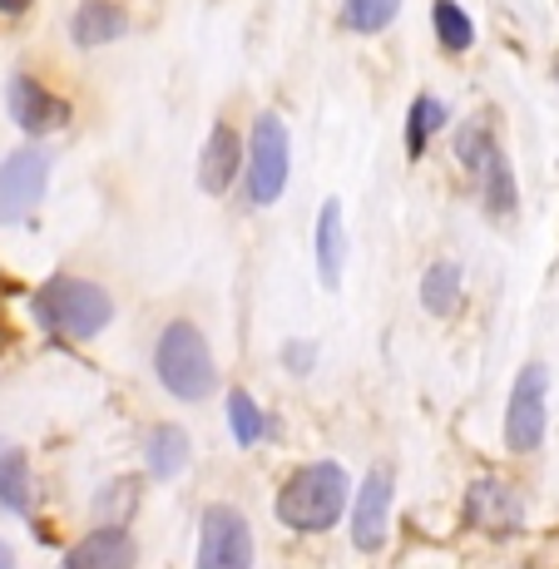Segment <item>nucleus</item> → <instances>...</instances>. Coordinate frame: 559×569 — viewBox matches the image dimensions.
Here are the masks:
<instances>
[{
	"label": "nucleus",
	"instance_id": "nucleus-1",
	"mask_svg": "<svg viewBox=\"0 0 559 569\" xmlns=\"http://www.w3.org/2000/svg\"><path fill=\"white\" fill-rule=\"evenodd\" d=\"M347 510V470L337 461H312L302 466L288 486L278 490V520L288 530L317 535V530H332Z\"/></svg>",
	"mask_w": 559,
	"mask_h": 569
},
{
	"label": "nucleus",
	"instance_id": "nucleus-2",
	"mask_svg": "<svg viewBox=\"0 0 559 569\" xmlns=\"http://www.w3.org/2000/svg\"><path fill=\"white\" fill-rule=\"evenodd\" d=\"M36 317L50 327V332L74 337V342H90V337H100L109 327L114 302H109V292L100 282L60 272V278H50L46 288L36 292Z\"/></svg>",
	"mask_w": 559,
	"mask_h": 569
},
{
	"label": "nucleus",
	"instance_id": "nucleus-3",
	"mask_svg": "<svg viewBox=\"0 0 559 569\" xmlns=\"http://www.w3.org/2000/svg\"><path fill=\"white\" fill-rule=\"evenodd\" d=\"M153 371L169 387V397L179 401H203L213 397L218 387V367L213 352H208V337L193 322H169L159 332V347H153Z\"/></svg>",
	"mask_w": 559,
	"mask_h": 569
},
{
	"label": "nucleus",
	"instance_id": "nucleus-4",
	"mask_svg": "<svg viewBox=\"0 0 559 569\" xmlns=\"http://www.w3.org/2000/svg\"><path fill=\"white\" fill-rule=\"evenodd\" d=\"M545 426H550V371H545V362H530L515 377L506 401V446L515 456L540 451Z\"/></svg>",
	"mask_w": 559,
	"mask_h": 569
},
{
	"label": "nucleus",
	"instance_id": "nucleus-5",
	"mask_svg": "<svg viewBox=\"0 0 559 569\" xmlns=\"http://www.w3.org/2000/svg\"><path fill=\"white\" fill-rule=\"evenodd\" d=\"M292 149H288V124L278 114H258L253 139H248V199L258 208L278 203L288 189Z\"/></svg>",
	"mask_w": 559,
	"mask_h": 569
},
{
	"label": "nucleus",
	"instance_id": "nucleus-6",
	"mask_svg": "<svg viewBox=\"0 0 559 569\" xmlns=\"http://www.w3.org/2000/svg\"><path fill=\"white\" fill-rule=\"evenodd\" d=\"M193 569H253V530L233 506H208L199 525V565Z\"/></svg>",
	"mask_w": 559,
	"mask_h": 569
},
{
	"label": "nucleus",
	"instance_id": "nucleus-7",
	"mask_svg": "<svg viewBox=\"0 0 559 569\" xmlns=\"http://www.w3.org/2000/svg\"><path fill=\"white\" fill-rule=\"evenodd\" d=\"M46 179H50L46 149H20V154L0 163V223H16V218H26L46 199Z\"/></svg>",
	"mask_w": 559,
	"mask_h": 569
},
{
	"label": "nucleus",
	"instance_id": "nucleus-8",
	"mask_svg": "<svg viewBox=\"0 0 559 569\" xmlns=\"http://www.w3.org/2000/svg\"><path fill=\"white\" fill-rule=\"evenodd\" d=\"M391 496H397V480H391V466H371L367 480L357 490L352 506V545L357 550H381L387 545V520H391Z\"/></svg>",
	"mask_w": 559,
	"mask_h": 569
},
{
	"label": "nucleus",
	"instance_id": "nucleus-9",
	"mask_svg": "<svg viewBox=\"0 0 559 569\" xmlns=\"http://www.w3.org/2000/svg\"><path fill=\"white\" fill-rule=\"evenodd\" d=\"M6 100H10V119H16L26 134H50V129H60L64 119H70V104H64L60 94H50L36 74H10Z\"/></svg>",
	"mask_w": 559,
	"mask_h": 569
},
{
	"label": "nucleus",
	"instance_id": "nucleus-10",
	"mask_svg": "<svg viewBox=\"0 0 559 569\" xmlns=\"http://www.w3.org/2000/svg\"><path fill=\"white\" fill-rule=\"evenodd\" d=\"M134 560H139V550L124 525H100L94 535H84L80 545L64 550L60 569H134Z\"/></svg>",
	"mask_w": 559,
	"mask_h": 569
},
{
	"label": "nucleus",
	"instance_id": "nucleus-11",
	"mask_svg": "<svg viewBox=\"0 0 559 569\" xmlns=\"http://www.w3.org/2000/svg\"><path fill=\"white\" fill-rule=\"evenodd\" d=\"M238 159H243V139H238L233 124H223L218 119L213 129H208V144L199 154V189L203 193H228V183L238 179Z\"/></svg>",
	"mask_w": 559,
	"mask_h": 569
},
{
	"label": "nucleus",
	"instance_id": "nucleus-12",
	"mask_svg": "<svg viewBox=\"0 0 559 569\" xmlns=\"http://www.w3.org/2000/svg\"><path fill=\"white\" fill-rule=\"evenodd\" d=\"M466 516H470V525H480V530L506 535L520 525V500H515L500 480H476L466 496Z\"/></svg>",
	"mask_w": 559,
	"mask_h": 569
},
{
	"label": "nucleus",
	"instance_id": "nucleus-13",
	"mask_svg": "<svg viewBox=\"0 0 559 569\" xmlns=\"http://www.w3.org/2000/svg\"><path fill=\"white\" fill-rule=\"evenodd\" d=\"M317 272H322L327 288H337L342 282V262H347V228H342V203L327 199L322 213H317Z\"/></svg>",
	"mask_w": 559,
	"mask_h": 569
},
{
	"label": "nucleus",
	"instance_id": "nucleus-14",
	"mask_svg": "<svg viewBox=\"0 0 559 569\" xmlns=\"http://www.w3.org/2000/svg\"><path fill=\"white\" fill-rule=\"evenodd\" d=\"M476 189H480V199H486L490 218H510L515 213V173H510V163H506V154H500L496 144H490L486 159L476 163Z\"/></svg>",
	"mask_w": 559,
	"mask_h": 569
},
{
	"label": "nucleus",
	"instance_id": "nucleus-15",
	"mask_svg": "<svg viewBox=\"0 0 559 569\" xmlns=\"http://www.w3.org/2000/svg\"><path fill=\"white\" fill-rule=\"evenodd\" d=\"M124 26L129 20L114 0H84L70 20V36H74V46H109V40L124 36Z\"/></svg>",
	"mask_w": 559,
	"mask_h": 569
},
{
	"label": "nucleus",
	"instance_id": "nucleus-16",
	"mask_svg": "<svg viewBox=\"0 0 559 569\" xmlns=\"http://www.w3.org/2000/svg\"><path fill=\"white\" fill-rule=\"evenodd\" d=\"M183 466H189V436H183V426H153V436H149V470L159 480H173Z\"/></svg>",
	"mask_w": 559,
	"mask_h": 569
},
{
	"label": "nucleus",
	"instance_id": "nucleus-17",
	"mask_svg": "<svg viewBox=\"0 0 559 569\" xmlns=\"http://www.w3.org/2000/svg\"><path fill=\"white\" fill-rule=\"evenodd\" d=\"M421 308L436 312V317H446V312L460 308V268H456V262H431V268H426Z\"/></svg>",
	"mask_w": 559,
	"mask_h": 569
},
{
	"label": "nucleus",
	"instance_id": "nucleus-18",
	"mask_svg": "<svg viewBox=\"0 0 559 569\" xmlns=\"http://www.w3.org/2000/svg\"><path fill=\"white\" fill-rule=\"evenodd\" d=\"M0 506L10 516H26L30 510V466H26V451H16V446L0 451Z\"/></svg>",
	"mask_w": 559,
	"mask_h": 569
},
{
	"label": "nucleus",
	"instance_id": "nucleus-19",
	"mask_svg": "<svg viewBox=\"0 0 559 569\" xmlns=\"http://www.w3.org/2000/svg\"><path fill=\"white\" fill-rule=\"evenodd\" d=\"M431 20H436V36H441V46L451 50V54L476 46V20H470L466 10L456 6V0H436V6H431Z\"/></svg>",
	"mask_w": 559,
	"mask_h": 569
},
{
	"label": "nucleus",
	"instance_id": "nucleus-20",
	"mask_svg": "<svg viewBox=\"0 0 559 569\" xmlns=\"http://www.w3.org/2000/svg\"><path fill=\"white\" fill-rule=\"evenodd\" d=\"M446 124V104L431 100V94H421V100L411 104V119H407V154L421 159L426 144H431V134Z\"/></svg>",
	"mask_w": 559,
	"mask_h": 569
},
{
	"label": "nucleus",
	"instance_id": "nucleus-21",
	"mask_svg": "<svg viewBox=\"0 0 559 569\" xmlns=\"http://www.w3.org/2000/svg\"><path fill=\"white\" fill-rule=\"evenodd\" d=\"M401 0H347L342 6V20L347 30H357V36H381V30L397 20Z\"/></svg>",
	"mask_w": 559,
	"mask_h": 569
},
{
	"label": "nucleus",
	"instance_id": "nucleus-22",
	"mask_svg": "<svg viewBox=\"0 0 559 569\" xmlns=\"http://www.w3.org/2000/svg\"><path fill=\"white\" fill-rule=\"evenodd\" d=\"M228 426H233V441H238V446H253V441H262V431H268V421H262L258 401L248 397L243 387L228 391Z\"/></svg>",
	"mask_w": 559,
	"mask_h": 569
},
{
	"label": "nucleus",
	"instance_id": "nucleus-23",
	"mask_svg": "<svg viewBox=\"0 0 559 569\" xmlns=\"http://www.w3.org/2000/svg\"><path fill=\"white\" fill-rule=\"evenodd\" d=\"M139 500V480L124 476V480H109V486L100 490V500H94V516H100V525H124L129 510H134Z\"/></svg>",
	"mask_w": 559,
	"mask_h": 569
},
{
	"label": "nucleus",
	"instance_id": "nucleus-24",
	"mask_svg": "<svg viewBox=\"0 0 559 569\" xmlns=\"http://www.w3.org/2000/svg\"><path fill=\"white\" fill-rule=\"evenodd\" d=\"M496 144V139H490V129L486 124H460V134H456V154H460V163H466V169H476L480 159H486V149Z\"/></svg>",
	"mask_w": 559,
	"mask_h": 569
},
{
	"label": "nucleus",
	"instance_id": "nucleus-25",
	"mask_svg": "<svg viewBox=\"0 0 559 569\" xmlns=\"http://www.w3.org/2000/svg\"><path fill=\"white\" fill-rule=\"evenodd\" d=\"M307 362H312V347H307V342H292V347H288V367H292V371H307Z\"/></svg>",
	"mask_w": 559,
	"mask_h": 569
},
{
	"label": "nucleus",
	"instance_id": "nucleus-26",
	"mask_svg": "<svg viewBox=\"0 0 559 569\" xmlns=\"http://www.w3.org/2000/svg\"><path fill=\"white\" fill-rule=\"evenodd\" d=\"M30 6H36V0H0V16H10V20H16V16H26Z\"/></svg>",
	"mask_w": 559,
	"mask_h": 569
},
{
	"label": "nucleus",
	"instance_id": "nucleus-27",
	"mask_svg": "<svg viewBox=\"0 0 559 569\" xmlns=\"http://www.w3.org/2000/svg\"><path fill=\"white\" fill-rule=\"evenodd\" d=\"M0 569H16V555H10L6 540H0Z\"/></svg>",
	"mask_w": 559,
	"mask_h": 569
},
{
	"label": "nucleus",
	"instance_id": "nucleus-28",
	"mask_svg": "<svg viewBox=\"0 0 559 569\" xmlns=\"http://www.w3.org/2000/svg\"><path fill=\"white\" fill-rule=\"evenodd\" d=\"M555 80H559V54H555Z\"/></svg>",
	"mask_w": 559,
	"mask_h": 569
}]
</instances>
